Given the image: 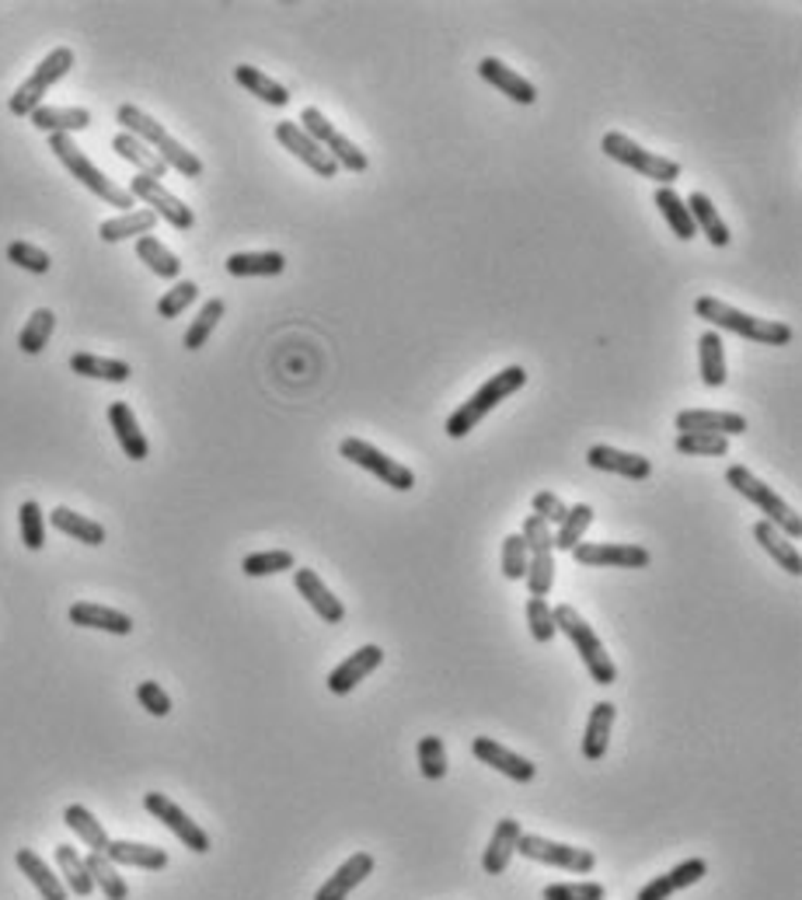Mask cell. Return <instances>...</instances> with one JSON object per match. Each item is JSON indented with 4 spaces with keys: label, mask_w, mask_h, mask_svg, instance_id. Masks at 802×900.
Returning <instances> with one entry per match:
<instances>
[{
    "label": "cell",
    "mask_w": 802,
    "mask_h": 900,
    "mask_svg": "<svg viewBox=\"0 0 802 900\" xmlns=\"http://www.w3.org/2000/svg\"><path fill=\"white\" fill-rule=\"evenodd\" d=\"M322 147L328 150V158L339 164V172L346 168V172H356L360 175V172L371 168V158H366L363 150L353 140H349L346 133H339V129H331L328 137L322 140Z\"/></svg>",
    "instance_id": "45"
},
{
    "label": "cell",
    "mask_w": 802,
    "mask_h": 900,
    "mask_svg": "<svg viewBox=\"0 0 802 900\" xmlns=\"http://www.w3.org/2000/svg\"><path fill=\"white\" fill-rule=\"evenodd\" d=\"M49 524H53L60 535L74 538L80 545H91V548L105 545V527L98 524V521H91V516H85V513H74V510H66V507H57L53 513H49Z\"/></svg>",
    "instance_id": "33"
},
{
    "label": "cell",
    "mask_w": 802,
    "mask_h": 900,
    "mask_svg": "<svg viewBox=\"0 0 802 900\" xmlns=\"http://www.w3.org/2000/svg\"><path fill=\"white\" fill-rule=\"evenodd\" d=\"M53 328H57V314L49 311V308H39V311L32 314V318L25 322L22 336H18L22 353H28V357H39L42 349H46V342H49V336H53Z\"/></svg>",
    "instance_id": "47"
},
{
    "label": "cell",
    "mask_w": 802,
    "mask_h": 900,
    "mask_svg": "<svg viewBox=\"0 0 802 900\" xmlns=\"http://www.w3.org/2000/svg\"><path fill=\"white\" fill-rule=\"evenodd\" d=\"M593 524V507L590 503H576L565 513V521L559 524L555 530V552H573V548L582 541V535L590 530Z\"/></svg>",
    "instance_id": "44"
},
{
    "label": "cell",
    "mask_w": 802,
    "mask_h": 900,
    "mask_svg": "<svg viewBox=\"0 0 802 900\" xmlns=\"http://www.w3.org/2000/svg\"><path fill=\"white\" fill-rule=\"evenodd\" d=\"M137 259L147 262V270L154 273V276H161V279H178V276H181V262H178V255L172 252L168 245H161L154 235L137 238Z\"/></svg>",
    "instance_id": "40"
},
{
    "label": "cell",
    "mask_w": 802,
    "mask_h": 900,
    "mask_svg": "<svg viewBox=\"0 0 802 900\" xmlns=\"http://www.w3.org/2000/svg\"><path fill=\"white\" fill-rule=\"evenodd\" d=\"M66 618L71 625H80V628H98V632H109V636H129L133 632V618L115 608H105V604H91V600H77L66 611Z\"/></svg>",
    "instance_id": "23"
},
{
    "label": "cell",
    "mask_w": 802,
    "mask_h": 900,
    "mask_svg": "<svg viewBox=\"0 0 802 900\" xmlns=\"http://www.w3.org/2000/svg\"><path fill=\"white\" fill-rule=\"evenodd\" d=\"M8 262L22 265V270L36 273V276H46L49 265H53V259H49L42 248H36L32 241H11L8 245Z\"/></svg>",
    "instance_id": "54"
},
{
    "label": "cell",
    "mask_w": 802,
    "mask_h": 900,
    "mask_svg": "<svg viewBox=\"0 0 802 900\" xmlns=\"http://www.w3.org/2000/svg\"><path fill=\"white\" fill-rule=\"evenodd\" d=\"M57 865H60V873H63L66 893H74V897H91L95 893V883H91L88 865H85V859H80L71 845H57Z\"/></svg>",
    "instance_id": "41"
},
{
    "label": "cell",
    "mask_w": 802,
    "mask_h": 900,
    "mask_svg": "<svg viewBox=\"0 0 802 900\" xmlns=\"http://www.w3.org/2000/svg\"><path fill=\"white\" fill-rule=\"evenodd\" d=\"M380 663H384V649H380V646H374V642H371V646H360L356 653H349V657L336 666V671L328 674L325 685H328L331 695H349L356 685H363V680L371 677Z\"/></svg>",
    "instance_id": "16"
},
{
    "label": "cell",
    "mask_w": 802,
    "mask_h": 900,
    "mask_svg": "<svg viewBox=\"0 0 802 900\" xmlns=\"http://www.w3.org/2000/svg\"><path fill=\"white\" fill-rule=\"evenodd\" d=\"M680 433H709V437H740L747 433V420L740 412H718V409H684L677 415Z\"/></svg>",
    "instance_id": "19"
},
{
    "label": "cell",
    "mask_w": 802,
    "mask_h": 900,
    "mask_svg": "<svg viewBox=\"0 0 802 900\" xmlns=\"http://www.w3.org/2000/svg\"><path fill=\"white\" fill-rule=\"evenodd\" d=\"M374 865H377V862H374L371 852H356L353 859H346V862L339 865V870L325 879V887L314 893V900H346L366 876L374 873Z\"/></svg>",
    "instance_id": "22"
},
{
    "label": "cell",
    "mask_w": 802,
    "mask_h": 900,
    "mask_svg": "<svg viewBox=\"0 0 802 900\" xmlns=\"http://www.w3.org/2000/svg\"><path fill=\"white\" fill-rule=\"evenodd\" d=\"M49 150H53L63 168L71 172L85 189H91L98 199H102V203L120 207L123 213H129L133 207H137V199H133L126 189L115 186V182L102 168H98V164H91V158L74 143V137H63V133H57V137H49Z\"/></svg>",
    "instance_id": "5"
},
{
    "label": "cell",
    "mask_w": 802,
    "mask_h": 900,
    "mask_svg": "<svg viewBox=\"0 0 802 900\" xmlns=\"http://www.w3.org/2000/svg\"><path fill=\"white\" fill-rule=\"evenodd\" d=\"M115 123L123 126V133H129V137H137L143 140L154 154L168 164V168H175L178 175H186V178H199L203 175V161H199L192 150L186 143H178L168 129H164L158 120H150V115L137 105H120V112H115Z\"/></svg>",
    "instance_id": "2"
},
{
    "label": "cell",
    "mask_w": 802,
    "mask_h": 900,
    "mask_svg": "<svg viewBox=\"0 0 802 900\" xmlns=\"http://www.w3.org/2000/svg\"><path fill=\"white\" fill-rule=\"evenodd\" d=\"M684 207H688V213H691L694 230H701V235L709 238L712 248H726L729 245V227H726L723 216H718L715 203H712L705 192H691L688 199H684Z\"/></svg>",
    "instance_id": "29"
},
{
    "label": "cell",
    "mask_w": 802,
    "mask_h": 900,
    "mask_svg": "<svg viewBox=\"0 0 802 900\" xmlns=\"http://www.w3.org/2000/svg\"><path fill=\"white\" fill-rule=\"evenodd\" d=\"M694 314L701 322H709L715 332H732V336L761 342V346H789L795 339V328L785 322H772V318H757V314H747L740 308L726 304L718 297H698L694 300Z\"/></svg>",
    "instance_id": "1"
},
{
    "label": "cell",
    "mask_w": 802,
    "mask_h": 900,
    "mask_svg": "<svg viewBox=\"0 0 802 900\" xmlns=\"http://www.w3.org/2000/svg\"><path fill=\"white\" fill-rule=\"evenodd\" d=\"M143 807H147L150 816H154V821H161L164 827H168L172 835L189 848V852H196V855H206L210 852V835H206V830L199 827L178 803H172V799L164 796V792H147L143 796Z\"/></svg>",
    "instance_id": "13"
},
{
    "label": "cell",
    "mask_w": 802,
    "mask_h": 900,
    "mask_svg": "<svg viewBox=\"0 0 802 900\" xmlns=\"http://www.w3.org/2000/svg\"><path fill=\"white\" fill-rule=\"evenodd\" d=\"M109 423H112L115 440H120V447H123V454H126L129 461H147L150 443H147V437H143L137 415H133V409H129L126 402H112V405H109Z\"/></svg>",
    "instance_id": "24"
},
{
    "label": "cell",
    "mask_w": 802,
    "mask_h": 900,
    "mask_svg": "<svg viewBox=\"0 0 802 900\" xmlns=\"http://www.w3.org/2000/svg\"><path fill=\"white\" fill-rule=\"evenodd\" d=\"M600 150L617 161V164H625V168L631 172H639L646 178H653L656 186H674V182L680 178V164L671 161V158H663V154H653V150H646L642 143H635L631 137H625V133H604V140H600Z\"/></svg>",
    "instance_id": "8"
},
{
    "label": "cell",
    "mask_w": 802,
    "mask_h": 900,
    "mask_svg": "<svg viewBox=\"0 0 802 900\" xmlns=\"http://www.w3.org/2000/svg\"><path fill=\"white\" fill-rule=\"evenodd\" d=\"M71 371L91 380H109V385H126L129 380V363L123 360H109V357H95V353H74L71 357Z\"/></svg>",
    "instance_id": "36"
},
{
    "label": "cell",
    "mask_w": 802,
    "mask_h": 900,
    "mask_svg": "<svg viewBox=\"0 0 802 900\" xmlns=\"http://www.w3.org/2000/svg\"><path fill=\"white\" fill-rule=\"evenodd\" d=\"M105 859L112 865H133V870H150V873H158L168 865V852H164V848L140 845V841H109Z\"/></svg>",
    "instance_id": "28"
},
{
    "label": "cell",
    "mask_w": 802,
    "mask_h": 900,
    "mask_svg": "<svg viewBox=\"0 0 802 900\" xmlns=\"http://www.w3.org/2000/svg\"><path fill=\"white\" fill-rule=\"evenodd\" d=\"M283 270H287L283 252H234L227 259L230 276H279Z\"/></svg>",
    "instance_id": "39"
},
{
    "label": "cell",
    "mask_w": 802,
    "mask_h": 900,
    "mask_svg": "<svg viewBox=\"0 0 802 900\" xmlns=\"http://www.w3.org/2000/svg\"><path fill=\"white\" fill-rule=\"evenodd\" d=\"M419 772L429 782H440L447 775V747L440 737H423L419 740Z\"/></svg>",
    "instance_id": "55"
},
{
    "label": "cell",
    "mask_w": 802,
    "mask_h": 900,
    "mask_svg": "<svg viewBox=\"0 0 802 900\" xmlns=\"http://www.w3.org/2000/svg\"><path fill=\"white\" fill-rule=\"evenodd\" d=\"M18 524H22V541H25L28 552H42V545H46V516H42V507L36 503V499L22 503Z\"/></svg>",
    "instance_id": "50"
},
{
    "label": "cell",
    "mask_w": 802,
    "mask_h": 900,
    "mask_svg": "<svg viewBox=\"0 0 802 900\" xmlns=\"http://www.w3.org/2000/svg\"><path fill=\"white\" fill-rule=\"evenodd\" d=\"M674 447H677V454H688V458H726L729 454V440L709 437V433H680Z\"/></svg>",
    "instance_id": "48"
},
{
    "label": "cell",
    "mask_w": 802,
    "mask_h": 900,
    "mask_svg": "<svg viewBox=\"0 0 802 900\" xmlns=\"http://www.w3.org/2000/svg\"><path fill=\"white\" fill-rule=\"evenodd\" d=\"M516 852L530 862H544V865H555V870H565V873H576V876H587L597 870V855L587 852V848H576V845H562V841H548L541 835H521L516 841Z\"/></svg>",
    "instance_id": "11"
},
{
    "label": "cell",
    "mask_w": 802,
    "mask_h": 900,
    "mask_svg": "<svg viewBox=\"0 0 802 900\" xmlns=\"http://www.w3.org/2000/svg\"><path fill=\"white\" fill-rule=\"evenodd\" d=\"M754 538H757V545L764 548V552L781 565L785 573H789V576H802V555H799L795 541L785 538L775 524L757 521V524H754Z\"/></svg>",
    "instance_id": "30"
},
{
    "label": "cell",
    "mask_w": 802,
    "mask_h": 900,
    "mask_svg": "<svg viewBox=\"0 0 802 900\" xmlns=\"http://www.w3.org/2000/svg\"><path fill=\"white\" fill-rule=\"evenodd\" d=\"M521 535L527 541V590L530 597H548L555 587V530H551L541 516H527Z\"/></svg>",
    "instance_id": "7"
},
{
    "label": "cell",
    "mask_w": 802,
    "mask_h": 900,
    "mask_svg": "<svg viewBox=\"0 0 802 900\" xmlns=\"http://www.w3.org/2000/svg\"><path fill=\"white\" fill-rule=\"evenodd\" d=\"M234 80L248 91V95H255L262 98L265 105H273V109H283V105H290V91L279 85V80H273L270 74H262L259 66L252 63H238L234 66Z\"/></svg>",
    "instance_id": "31"
},
{
    "label": "cell",
    "mask_w": 802,
    "mask_h": 900,
    "mask_svg": "<svg viewBox=\"0 0 802 900\" xmlns=\"http://www.w3.org/2000/svg\"><path fill=\"white\" fill-rule=\"evenodd\" d=\"M472 754L481 764H489V768H496L499 775H506L513 782H534V775H538V764L521 758V754H513L510 747H503V743L492 740V737H475L472 740Z\"/></svg>",
    "instance_id": "17"
},
{
    "label": "cell",
    "mask_w": 802,
    "mask_h": 900,
    "mask_svg": "<svg viewBox=\"0 0 802 900\" xmlns=\"http://www.w3.org/2000/svg\"><path fill=\"white\" fill-rule=\"evenodd\" d=\"M527 385V371L521 363H513V366H503L499 374H492L486 385H481L472 398H467L464 405H458L454 412H450V420H447V437H454V440H464L467 433H472L486 415L499 405V402H506L510 395H516Z\"/></svg>",
    "instance_id": "3"
},
{
    "label": "cell",
    "mask_w": 802,
    "mask_h": 900,
    "mask_svg": "<svg viewBox=\"0 0 802 900\" xmlns=\"http://www.w3.org/2000/svg\"><path fill=\"white\" fill-rule=\"evenodd\" d=\"M63 824L74 830V835L85 841L91 852H105L109 848V835H105V827H102V821H95V813L88 810V807H80V803H71L63 810Z\"/></svg>",
    "instance_id": "37"
},
{
    "label": "cell",
    "mask_w": 802,
    "mask_h": 900,
    "mask_svg": "<svg viewBox=\"0 0 802 900\" xmlns=\"http://www.w3.org/2000/svg\"><path fill=\"white\" fill-rule=\"evenodd\" d=\"M85 865H88V873H91V883L105 893V900H126L129 897L126 879L120 876V865H112L105 859V852H91L85 859Z\"/></svg>",
    "instance_id": "43"
},
{
    "label": "cell",
    "mask_w": 802,
    "mask_h": 900,
    "mask_svg": "<svg viewBox=\"0 0 802 900\" xmlns=\"http://www.w3.org/2000/svg\"><path fill=\"white\" fill-rule=\"evenodd\" d=\"M224 311H227V304H224L221 297L206 300V304H203V311L196 314V322H192V325L186 328V339H181V346H186V349H203V346H206V339L213 336V328L221 325Z\"/></svg>",
    "instance_id": "46"
},
{
    "label": "cell",
    "mask_w": 802,
    "mask_h": 900,
    "mask_svg": "<svg viewBox=\"0 0 802 900\" xmlns=\"http://www.w3.org/2000/svg\"><path fill=\"white\" fill-rule=\"evenodd\" d=\"M14 862H18V870L32 879V887H36L42 893V900H66V887H63V879L49 870V865L32 852V848H18V855H14Z\"/></svg>",
    "instance_id": "34"
},
{
    "label": "cell",
    "mask_w": 802,
    "mask_h": 900,
    "mask_svg": "<svg viewBox=\"0 0 802 900\" xmlns=\"http://www.w3.org/2000/svg\"><path fill=\"white\" fill-rule=\"evenodd\" d=\"M521 821H499L496 830H492V841L486 848V855H481V870H486L489 876H499V873H506L510 870V859L516 855V841H521Z\"/></svg>",
    "instance_id": "27"
},
{
    "label": "cell",
    "mask_w": 802,
    "mask_h": 900,
    "mask_svg": "<svg viewBox=\"0 0 802 900\" xmlns=\"http://www.w3.org/2000/svg\"><path fill=\"white\" fill-rule=\"evenodd\" d=\"M137 702L150 712V715H158V720H164V715L172 712V695L164 691L158 680H140L137 685Z\"/></svg>",
    "instance_id": "57"
},
{
    "label": "cell",
    "mask_w": 802,
    "mask_h": 900,
    "mask_svg": "<svg viewBox=\"0 0 802 900\" xmlns=\"http://www.w3.org/2000/svg\"><path fill=\"white\" fill-rule=\"evenodd\" d=\"M726 482L747 499V503H754L761 513H767L764 521L775 524L789 541H799V538H802V521H799V513H795L789 503H785V499H781L772 486H764V482H761L754 472H750V468H743V464H729V468H726Z\"/></svg>",
    "instance_id": "6"
},
{
    "label": "cell",
    "mask_w": 802,
    "mask_h": 900,
    "mask_svg": "<svg viewBox=\"0 0 802 900\" xmlns=\"http://www.w3.org/2000/svg\"><path fill=\"white\" fill-rule=\"evenodd\" d=\"M339 454H342L346 461H353L356 468H363V472H371L374 478H380L384 486L398 489V492L415 489V472L409 468V464H401V461L388 458L380 447L366 443V440H360V437H346V440L339 443Z\"/></svg>",
    "instance_id": "10"
},
{
    "label": "cell",
    "mask_w": 802,
    "mask_h": 900,
    "mask_svg": "<svg viewBox=\"0 0 802 900\" xmlns=\"http://www.w3.org/2000/svg\"><path fill=\"white\" fill-rule=\"evenodd\" d=\"M126 192L133 199H140V203H147L150 213L161 216V221H168L175 230H192L196 227V213L186 203H181L175 192L164 189L158 178H147V175L129 178V189Z\"/></svg>",
    "instance_id": "14"
},
{
    "label": "cell",
    "mask_w": 802,
    "mask_h": 900,
    "mask_svg": "<svg viewBox=\"0 0 802 900\" xmlns=\"http://www.w3.org/2000/svg\"><path fill=\"white\" fill-rule=\"evenodd\" d=\"M154 224H158V216L150 210H129V213H120V216H112V221H105L102 227H98V235H102V241L115 245V241H126V238L150 235Z\"/></svg>",
    "instance_id": "35"
},
{
    "label": "cell",
    "mask_w": 802,
    "mask_h": 900,
    "mask_svg": "<svg viewBox=\"0 0 802 900\" xmlns=\"http://www.w3.org/2000/svg\"><path fill=\"white\" fill-rule=\"evenodd\" d=\"M196 297H199L196 283L192 279H178L175 287L158 300V314H161V318H178V314L186 311L189 304H196Z\"/></svg>",
    "instance_id": "52"
},
{
    "label": "cell",
    "mask_w": 802,
    "mask_h": 900,
    "mask_svg": "<svg viewBox=\"0 0 802 900\" xmlns=\"http://www.w3.org/2000/svg\"><path fill=\"white\" fill-rule=\"evenodd\" d=\"M293 587H297V593L308 600V604L314 608V614L317 618H322L325 625H342L346 622V608H342V600L331 593L325 583H322V576H317L314 570H293Z\"/></svg>",
    "instance_id": "18"
},
{
    "label": "cell",
    "mask_w": 802,
    "mask_h": 900,
    "mask_svg": "<svg viewBox=\"0 0 802 900\" xmlns=\"http://www.w3.org/2000/svg\"><path fill=\"white\" fill-rule=\"evenodd\" d=\"M573 559L590 570H646L653 562L649 548L622 541H579L573 548Z\"/></svg>",
    "instance_id": "12"
},
{
    "label": "cell",
    "mask_w": 802,
    "mask_h": 900,
    "mask_svg": "<svg viewBox=\"0 0 802 900\" xmlns=\"http://www.w3.org/2000/svg\"><path fill=\"white\" fill-rule=\"evenodd\" d=\"M653 203L660 207V216H663L666 224H671V230H674V235H677L680 241H691V238L698 235L691 213H688V207H684V199L677 196L674 186H660Z\"/></svg>",
    "instance_id": "38"
},
{
    "label": "cell",
    "mask_w": 802,
    "mask_h": 900,
    "mask_svg": "<svg viewBox=\"0 0 802 900\" xmlns=\"http://www.w3.org/2000/svg\"><path fill=\"white\" fill-rule=\"evenodd\" d=\"M276 140H279L283 147H287L297 161H304L314 175H322V178H336V175H339V164L328 158V150H325L322 143H314V140L308 137V133L297 126V120H283V123H276Z\"/></svg>",
    "instance_id": "15"
},
{
    "label": "cell",
    "mask_w": 802,
    "mask_h": 900,
    "mask_svg": "<svg viewBox=\"0 0 802 900\" xmlns=\"http://www.w3.org/2000/svg\"><path fill=\"white\" fill-rule=\"evenodd\" d=\"M503 576L513 583L527 576V541L521 530H516V535H506V541H503Z\"/></svg>",
    "instance_id": "56"
},
{
    "label": "cell",
    "mask_w": 802,
    "mask_h": 900,
    "mask_svg": "<svg viewBox=\"0 0 802 900\" xmlns=\"http://www.w3.org/2000/svg\"><path fill=\"white\" fill-rule=\"evenodd\" d=\"M297 559L293 552H287V548H273V552H255V555H248L241 562V570L245 576H276V573H287L293 570Z\"/></svg>",
    "instance_id": "49"
},
{
    "label": "cell",
    "mask_w": 802,
    "mask_h": 900,
    "mask_svg": "<svg viewBox=\"0 0 802 900\" xmlns=\"http://www.w3.org/2000/svg\"><path fill=\"white\" fill-rule=\"evenodd\" d=\"M527 625H530L534 642H541V646H548L551 639L559 636L555 614H551V608H548L544 597H530V600H527Z\"/></svg>",
    "instance_id": "51"
},
{
    "label": "cell",
    "mask_w": 802,
    "mask_h": 900,
    "mask_svg": "<svg viewBox=\"0 0 802 900\" xmlns=\"http://www.w3.org/2000/svg\"><path fill=\"white\" fill-rule=\"evenodd\" d=\"M544 900H604L607 890H604V883H551V887H544L541 893Z\"/></svg>",
    "instance_id": "53"
},
{
    "label": "cell",
    "mask_w": 802,
    "mask_h": 900,
    "mask_svg": "<svg viewBox=\"0 0 802 900\" xmlns=\"http://www.w3.org/2000/svg\"><path fill=\"white\" fill-rule=\"evenodd\" d=\"M478 74H481V80H489V85L499 95H506L510 102H516V105H534V102H538V88H534L527 77L516 74L513 66H506L503 60L486 57V60L478 63Z\"/></svg>",
    "instance_id": "21"
},
{
    "label": "cell",
    "mask_w": 802,
    "mask_h": 900,
    "mask_svg": "<svg viewBox=\"0 0 802 900\" xmlns=\"http://www.w3.org/2000/svg\"><path fill=\"white\" fill-rule=\"evenodd\" d=\"M530 507H534V516H541V521H544L548 527H551V524H562L565 513H569V507L562 503L559 492H548V489H541L538 496H534Z\"/></svg>",
    "instance_id": "58"
},
{
    "label": "cell",
    "mask_w": 802,
    "mask_h": 900,
    "mask_svg": "<svg viewBox=\"0 0 802 900\" xmlns=\"http://www.w3.org/2000/svg\"><path fill=\"white\" fill-rule=\"evenodd\" d=\"M614 715H617V705H614V702H597V705L590 709L587 729H582V758H587V761H604L607 747H611Z\"/></svg>",
    "instance_id": "26"
},
{
    "label": "cell",
    "mask_w": 802,
    "mask_h": 900,
    "mask_svg": "<svg viewBox=\"0 0 802 900\" xmlns=\"http://www.w3.org/2000/svg\"><path fill=\"white\" fill-rule=\"evenodd\" d=\"M698 357H701V380L709 388H723L726 385V349L718 332H705L698 339Z\"/></svg>",
    "instance_id": "42"
},
{
    "label": "cell",
    "mask_w": 802,
    "mask_h": 900,
    "mask_svg": "<svg viewBox=\"0 0 802 900\" xmlns=\"http://www.w3.org/2000/svg\"><path fill=\"white\" fill-rule=\"evenodd\" d=\"M551 614H555V628L565 632V636H569V642L576 646V653H579L582 666H587V674L593 677V685H600V688L614 685V680H617V666H614L611 653L604 649V642H600V636L590 628V622L582 618V614L573 604L551 608Z\"/></svg>",
    "instance_id": "4"
},
{
    "label": "cell",
    "mask_w": 802,
    "mask_h": 900,
    "mask_svg": "<svg viewBox=\"0 0 802 900\" xmlns=\"http://www.w3.org/2000/svg\"><path fill=\"white\" fill-rule=\"evenodd\" d=\"M71 66H74V49L71 46H57L53 53H49L36 71L28 74V80L11 95V115H18V120H28L32 112H36L42 105V98L46 91L57 85V80H63L66 74H71Z\"/></svg>",
    "instance_id": "9"
},
{
    "label": "cell",
    "mask_w": 802,
    "mask_h": 900,
    "mask_svg": "<svg viewBox=\"0 0 802 900\" xmlns=\"http://www.w3.org/2000/svg\"><path fill=\"white\" fill-rule=\"evenodd\" d=\"M587 464H590V468H597V472L622 475L628 482H646L649 475H653V461H649V458L628 454V450H617V447H607V443L590 447Z\"/></svg>",
    "instance_id": "20"
},
{
    "label": "cell",
    "mask_w": 802,
    "mask_h": 900,
    "mask_svg": "<svg viewBox=\"0 0 802 900\" xmlns=\"http://www.w3.org/2000/svg\"><path fill=\"white\" fill-rule=\"evenodd\" d=\"M32 126L49 133V137H57V133H63V137H71V133H80V129H88L91 126V112L88 109H80V105H39L36 112L28 115Z\"/></svg>",
    "instance_id": "25"
},
{
    "label": "cell",
    "mask_w": 802,
    "mask_h": 900,
    "mask_svg": "<svg viewBox=\"0 0 802 900\" xmlns=\"http://www.w3.org/2000/svg\"><path fill=\"white\" fill-rule=\"evenodd\" d=\"M112 150H115V154H120L123 161H129L133 168H140V175H147V178H158V182H161L164 175H168V164H164L143 140L129 137V133H115Z\"/></svg>",
    "instance_id": "32"
}]
</instances>
